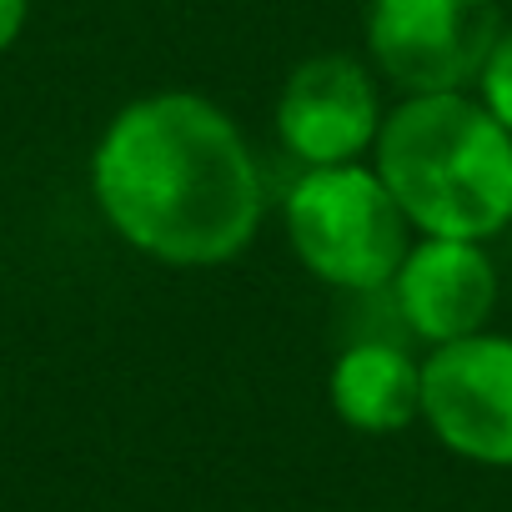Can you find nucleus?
Instances as JSON below:
<instances>
[{
    "label": "nucleus",
    "instance_id": "nucleus-7",
    "mask_svg": "<svg viewBox=\"0 0 512 512\" xmlns=\"http://www.w3.org/2000/svg\"><path fill=\"white\" fill-rule=\"evenodd\" d=\"M392 302L407 332L427 347H447L462 337L487 332L497 312V267L487 241H452V236H417L392 277Z\"/></svg>",
    "mask_w": 512,
    "mask_h": 512
},
{
    "label": "nucleus",
    "instance_id": "nucleus-3",
    "mask_svg": "<svg viewBox=\"0 0 512 512\" xmlns=\"http://www.w3.org/2000/svg\"><path fill=\"white\" fill-rule=\"evenodd\" d=\"M282 226L297 262L317 282L362 297L392 287L407 246L417 241L377 166L362 161L307 166L282 201Z\"/></svg>",
    "mask_w": 512,
    "mask_h": 512
},
{
    "label": "nucleus",
    "instance_id": "nucleus-9",
    "mask_svg": "<svg viewBox=\"0 0 512 512\" xmlns=\"http://www.w3.org/2000/svg\"><path fill=\"white\" fill-rule=\"evenodd\" d=\"M472 96L512 131V26H502V36H497V46L487 51V61H482V71H477V86H472Z\"/></svg>",
    "mask_w": 512,
    "mask_h": 512
},
{
    "label": "nucleus",
    "instance_id": "nucleus-6",
    "mask_svg": "<svg viewBox=\"0 0 512 512\" xmlns=\"http://www.w3.org/2000/svg\"><path fill=\"white\" fill-rule=\"evenodd\" d=\"M382 96L372 66L357 56L327 51L302 61L277 96V136L307 166H347L377 146Z\"/></svg>",
    "mask_w": 512,
    "mask_h": 512
},
{
    "label": "nucleus",
    "instance_id": "nucleus-2",
    "mask_svg": "<svg viewBox=\"0 0 512 512\" xmlns=\"http://www.w3.org/2000/svg\"><path fill=\"white\" fill-rule=\"evenodd\" d=\"M372 166L417 236L492 241L512 226V131L472 91L402 96Z\"/></svg>",
    "mask_w": 512,
    "mask_h": 512
},
{
    "label": "nucleus",
    "instance_id": "nucleus-5",
    "mask_svg": "<svg viewBox=\"0 0 512 512\" xmlns=\"http://www.w3.org/2000/svg\"><path fill=\"white\" fill-rule=\"evenodd\" d=\"M422 422L462 462L512 467V337L477 332L422 357Z\"/></svg>",
    "mask_w": 512,
    "mask_h": 512
},
{
    "label": "nucleus",
    "instance_id": "nucleus-1",
    "mask_svg": "<svg viewBox=\"0 0 512 512\" xmlns=\"http://www.w3.org/2000/svg\"><path fill=\"white\" fill-rule=\"evenodd\" d=\"M91 196L106 226L166 267H221L267 216V186L241 126L196 91L121 106L91 151Z\"/></svg>",
    "mask_w": 512,
    "mask_h": 512
},
{
    "label": "nucleus",
    "instance_id": "nucleus-4",
    "mask_svg": "<svg viewBox=\"0 0 512 512\" xmlns=\"http://www.w3.org/2000/svg\"><path fill=\"white\" fill-rule=\"evenodd\" d=\"M497 36V0H367L372 71L402 96L472 91Z\"/></svg>",
    "mask_w": 512,
    "mask_h": 512
},
{
    "label": "nucleus",
    "instance_id": "nucleus-10",
    "mask_svg": "<svg viewBox=\"0 0 512 512\" xmlns=\"http://www.w3.org/2000/svg\"><path fill=\"white\" fill-rule=\"evenodd\" d=\"M26 16H31V0H0V56L21 41Z\"/></svg>",
    "mask_w": 512,
    "mask_h": 512
},
{
    "label": "nucleus",
    "instance_id": "nucleus-8",
    "mask_svg": "<svg viewBox=\"0 0 512 512\" xmlns=\"http://www.w3.org/2000/svg\"><path fill=\"white\" fill-rule=\"evenodd\" d=\"M332 412L367 437H392L422 422V362L397 342H352L327 377Z\"/></svg>",
    "mask_w": 512,
    "mask_h": 512
}]
</instances>
